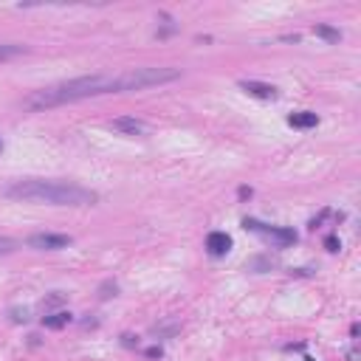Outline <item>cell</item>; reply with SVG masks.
I'll return each instance as SVG.
<instances>
[{
  "label": "cell",
  "instance_id": "obj_6",
  "mask_svg": "<svg viewBox=\"0 0 361 361\" xmlns=\"http://www.w3.org/2000/svg\"><path fill=\"white\" fill-rule=\"evenodd\" d=\"M206 251L212 257H226L229 251H232V237L226 232H212L206 237Z\"/></svg>",
  "mask_w": 361,
  "mask_h": 361
},
{
  "label": "cell",
  "instance_id": "obj_22",
  "mask_svg": "<svg viewBox=\"0 0 361 361\" xmlns=\"http://www.w3.org/2000/svg\"><path fill=\"white\" fill-rule=\"evenodd\" d=\"M0 150H3V138H0Z\"/></svg>",
  "mask_w": 361,
  "mask_h": 361
},
{
  "label": "cell",
  "instance_id": "obj_21",
  "mask_svg": "<svg viewBox=\"0 0 361 361\" xmlns=\"http://www.w3.org/2000/svg\"><path fill=\"white\" fill-rule=\"evenodd\" d=\"M147 355H150V358H158V355H161V347H150Z\"/></svg>",
  "mask_w": 361,
  "mask_h": 361
},
{
  "label": "cell",
  "instance_id": "obj_10",
  "mask_svg": "<svg viewBox=\"0 0 361 361\" xmlns=\"http://www.w3.org/2000/svg\"><path fill=\"white\" fill-rule=\"evenodd\" d=\"M29 54V45L23 43H0V62H9V60H17V57Z\"/></svg>",
  "mask_w": 361,
  "mask_h": 361
},
{
  "label": "cell",
  "instance_id": "obj_1",
  "mask_svg": "<svg viewBox=\"0 0 361 361\" xmlns=\"http://www.w3.org/2000/svg\"><path fill=\"white\" fill-rule=\"evenodd\" d=\"M104 93H124L122 74H119V76H107V74L76 76V79L40 88V91H31L29 96L23 99V107H25V110H31V113H43V110L62 107V104H71V102L104 96Z\"/></svg>",
  "mask_w": 361,
  "mask_h": 361
},
{
  "label": "cell",
  "instance_id": "obj_7",
  "mask_svg": "<svg viewBox=\"0 0 361 361\" xmlns=\"http://www.w3.org/2000/svg\"><path fill=\"white\" fill-rule=\"evenodd\" d=\"M110 127L119 130V133H124V135H141V133H147V124L138 122V119H133V116H119V119H113Z\"/></svg>",
  "mask_w": 361,
  "mask_h": 361
},
{
  "label": "cell",
  "instance_id": "obj_3",
  "mask_svg": "<svg viewBox=\"0 0 361 361\" xmlns=\"http://www.w3.org/2000/svg\"><path fill=\"white\" fill-rule=\"evenodd\" d=\"M181 76L178 68H130L122 74V85L124 93L127 91H144V88H155V85H166V82H175Z\"/></svg>",
  "mask_w": 361,
  "mask_h": 361
},
{
  "label": "cell",
  "instance_id": "obj_15",
  "mask_svg": "<svg viewBox=\"0 0 361 361\" xmlns=\"http://www.w3.org/2000/svg\"><path fill=\"white\" fill-rule=\"evenodd\" d=\"M62 302H65V294H60V291H54V294H51V296H45V299H43V308H45V311H48V308H57V305H62Z\"/></svg>",
  "mask_w": 361,
  "mask_h": 361
},
{
  "label": "cell",
  "instance_id": "obj_8",
  "mask_svg": "<svg viewBox=\"0 0 361 361\" xmlns=\"http://www.w3.org/2000/svg\"><path fill=\"white\" fill-rule=\"evenodd\" d=\"M240 88H243L245 93H251V96H257V99H274L276 96V88L274 85H265V82L243 79V82H240Z\"/></svg>",
  "mask_w": 361,
  "mask_h": 361
},
{
  "label": "cell",
  "instance_id": "obj_20",
  "mask_svg": "<svg viewBox=\"0 0 361 361\" xmlns=\"http://www.w3.org/2000/svg\"><path fill=\"white\" fill-rule=\"evenodd\" d=\"M122 339H124V344H127V347H135V339H133V336H130V333H124V336H122Z\"/></svg>",
  "mask_w": 361,
  "mask_h": 361
},
{
  "label": "cell",
  "instance_id": "obj_5",
  "mask_svg": "<svg viewBox=\"0 0 361 361\" xmlns=\"http://www.w3.org/2000/svg\"><path fill=\"white\" fill-rule=\"evenodd\" d=\"M25 243H29V248H34V251H62V248H68V245L74 243V240L68 237V234L37 232V234H31Z\"/></svg>",
  "mask_w": 361,
  "mask_h": 361
},
{
  "label": "cell",
  "instance_id": "obj_17",
  "mask_svg": "<svg viewBox=\"0 0 361 361\" xmlns=\"http://www.w3.org/2000/svg\"><path fill=\"white\" fill-rule=\"evenodd\" d=\"M12 322H29V311L25 308H12Z\"/></svg>",
  "mask_w": 361,
  "mask_h": 361
},
{
  "label": "cell",
  "instance_id": "obj_14",
  "mask_svg": "<svg viewBox=\"0 0 361 361\" xmlns=\"http://www.w3.org/2000/svg\"><path fill=\"white\" fill-rule=\"evenodd\" d=\"M119 285L116 282H102V288H99V299H110V296H116Z\"/></svg>",
  "mask_w": 361,
  "mask_h": 361
},
{
  "label": "cell",
  "instance_id": "obj_13",
  "mask_svg": "<svg viewBox=\"0 0 361 361\" xmlns=\"http://www.w3.org/2000/svg\"><path fill=\"white\" fill-rule=\"evenodd\" d=\"M316 37H322V40H327V43H339L342 40V31L339 29H330V25H316Z\"/></svg>",
  "mask_w": 361,
  "mask_h": 361
},
{
  "label": "cell",
  "instance_id": "obj_19",
  "mask_svg": "<svg viewBox=\"0 0 361 361\" xmlns=\"http://www.w3.org/2000/svg\"><path fill=\"white\" fill-rule=\"evenodd\" d=\"M324 245H327V251H339V240L333 237V234H330L327 240H324Z\"/></svg>",
  "mask_w": 361,
  "mask_h": 361
},
{
  "label": "cell",
  "instance_id": "obj_18",
  "mask_svg": "<svg viewBox=\"0 0 361 361\" xmlns=\"http://www.w3.org/2000/svg\"><path fill=\"white\" fill-rule=\"evenodd\" d=\"M271 265H274V260H265V257L251 260V268H271Z\"/></svg>",
  "mask_w": 361,
  "mask_h": 361
},
{
  "label": "cell",
  "instance_id": "obj_12",
  "mask_svg": "<svg viewBox=\"0 0 361 361\" xmlns=\"http://www.w3.org/2000/svg\"><path fill=\"white\" fill-rule=\"evenodd\" d=\"M68 322H71V313L68 311H57V313H51V316L43 319V324L48 327V330H60V327H65Z\"/></svg>",
  "mask_w": 361,
  "mask_h": 361
},
{
  "label": "cell",
  "instance_id": "obj_11",
  "mask_svg": "<svg viewBox=\"0 0 361 361\" xmlns=\"http://www.w3.org/2000/svg\"><path fill=\"white\" fill-rule=\"evenodd\" d=\"M181 330V322L178 319H166V322H161V324H153V336H158V339H172L175 333Z\"/></svg>",
  "mask_w": 361,
  "mask_h": 361
},
{
  "label": "cell",
  "instance_id": "obj_16",
  "mask_svg": "<svg viewBox=\"0 0 361 361\" xmlns=\"http://www.w3.org/2000/svg\"><path fill=\"white\" fill-rule=\"evenodd\" d=\"M17 245H20V243H17L14 237H3V234H0V254H12Z\"/></svg>",
  "mask_w": 361,
  "mask_h": 361
},
{
  "label": "cell",
  "instance_id": "obj_4",
  "mask_svg": "<svg viewBox=\"0 0 361 361\" xmlns=\"http://www.w3.org/2000/svg\"><path fill=\"white\" fill-rule=\"evenodd\" d=\"M243 229H251V232H260L265 240L276 245V248H288L291 243H296V232L294 229H282V226H265V223L254 220V217H245Z\"/></svg>",
  "mask_w": 361,
  "mask_h": 361
},
{
  "label": "cell",
  "instance_id": "obj_2",
  "mask_svg": "<svg viewBox=\"0 0 361 361\" xmlns=\"http://www.w3.org/2000/svg\"><path fill=\"white\" fill-rule=\"evenodd\" d=\"M3 198L20 203H48V206H93L99 195L88 186L71 181H45V178H23L3 186Z\"/></svg>",
  "mask_w": 361,
  "mask_h": 361
},
{
  "label": "cell",
  "instance_id": "obj_9",
  "mask_svg": "<svg viewBox=\"0 0 361 361\" xmlns=\"http://www.w3.org/2000/svg\"><path fill=\"white\" fill-rule=\"evenodd\" d=\"M288 124H291V127H299V130H308V127H316L319 124V116L311 110H299V113H291V116H288Z\"/></svg>",
  "mask_w": 361,
  "mask_h": 361
}]
</instances>
